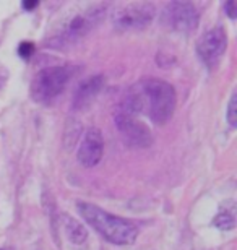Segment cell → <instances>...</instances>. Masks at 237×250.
Masks as SVG:
<instances>
[{"label":"cell","mask_w":237,"mask_h":250,"mask_svg":"<svg viewBox=\"0 0 237 250\" xmlns=\"http://www.w3.org/2000/svg\"><path fill=\"white\" fill-rule=\"evenodd\" d=\"M132 114L145 112L154 124L163 125L171 119L175 107V91L164 80L148 78L130 88L119 106Z\"/></svg>","instance_id":"6da1fadb"},{"label":"cell","mask_w":237,"mask_h":250,"mask_svg":"<svg viewBox=\"0 0 237 250\" xmlns=\"http://www.w3.org/2000/svg\"><path fill=\"white\" fill-rule=\"evenodd\" d=\"M78 211L89 226L94 228L106 241L115 246H130L137 241L138 228L129 219L114 216L91 203H78Z\"/></svg>","instance_id":"7a4b0ae2"},{"label":"cell","mask_w":237,"mask_h":250,"mask_svg":"<svg viewBox=\"0 0 237 250\" xmlns=\"http://www.w3.org/2000/svg\"><path fill=\"white\" fill-rule=\"evenodd\" d=\"M73 75L75 67L72 65L47 67L39 70L31 82V89H29L31 98L39 104H50L64 91Z\"/></svg>","instance_id":"3957f363"},{"label":"cell","mask_w":237,"mask_h":250,"mask_svg":"<svg viewBox=\"0 0 237 250\" xmlns=\"http://www.w3.org/2000/svg\"><path fill=\"white\" fill-rule=\"evenodd\" d=\"M115 127H117L120 138L127 146L146 148L153 142L150 128L145 124L137 121L135 114L124 111L120 107L115 112Z\"/></svg>","instance_id":"277c9868"},{"label":"cell","mask_w":237,"mask_h":250,"mask_svg":"<svg viewBox=\"0 0 237 250\" xmlns=\"http://www.w3.org/2000/svg\"><path fill=\"white\" fill-rule=\"evenodd\" d=\"M163 24L179 33H192L198 26L200 17L190 2H171L163 12Z\"/></svg>","instance_id":"5b68a950"},{"label":"cell","mask_w":237,"mask_h":250,"mask_svg":"<svg viewBox=\"0 0 237 250\" xmlns=\"http://www.w3.org/2000/svg\"><path fill=\"white\" fill-rule=\"evenodd\" d=\"M228 47V36L221 26L208 29L196 44V54L210 70L218 67Z\"/></svg>","instance_id":"8992f818"},{"label":"cell","mask_w":237,"mask_h":250,"mask_svg":"<svg viewBox=\"0 0 237 250\" xmlns=\"http://www.w3.org/2000/svg\"><path fill=\"white\" fill-rule=\"evenodd\" d=\"M154 17V8L150 3H133L114 13V26L119 29H143Z\"/></svg>","instance_id":"52a82bcc"},{"label":"cell","mask_w":237,"mask_h":250,"mask_svg":"<svg viewBox=\"0 0 237 250\" xmlns=\"http://www.w3.org/2000/svg\"><path fill=\"white\" fill-rule=\"evenodd\" d=\"M104 153V140L99 128L91 127L86 130L78 148V161L85 167H94L99 164Z\"/></svg>","instance_id":"ba28073f"},{"label":"cell","mask_w":237,"mask_h":250,"mask_svg":"<svg viewBox=\"0 0 237 250\" xmlns=\"http://www.w3.org/2000/svg\"><path fill=\"white\" fill-rule=\"evenodd\" d=\"M96 20H99V15L98 13H86V15H80V17L73 18L72 21L65 31L57 36V44L55 46H60V44H68L70 41H77L82 36H85L89 29H91L94 24H96Z\"/></svg>","instance_id":"9c48e42d"},{"label":"cell","mask_w":237,"mask_h":250,"mask_svg":"<svg viewBox=\"0 0 237 250\" xmlns=\"http://www.w3.org/2000/svg\"><path fill=\"white\" fill-rule=\"evenodd\" d=\"M103 83H104L103 75H94V77L83 80L73 94V107L75 109L88 107L93 103V99L98 96V93L103 88Z\"/></svg>","instance_id":"30bf717a"},{"label":"cell","mask_w":237,"mask_h":250,"mask_svg":"<svg viewBox=\"0 0 237 250\" xmlns=\"http://www.w3.org/2000/svg\"><path fill=\"white\" fill-rule=\"evenodd\" d=\"M64 228H65V232H67L68 239L73 244H82V242L86 241V237H88L86 229H85L83 224L75 221L73 218L64 216Z\"/></svg>","instance_id":"8fae6325"},{"label":"cell","mask_w":237,"mask_h":250,"mask_svg":"<svg viewBox=\"0 0 237 250\" xmlns=\"http://www.w3.org/2000/svg\"><path fill=\"white\" fill-rule=\"evenodd\" d=\"M80 133H82V125L73 119H68L67 127H65V133H64V146L65 149H70L77 143V140L80 138Z\"/></svg>","instance_id":"7c38bea8"},{"label":"cell","mask_w":237,"mask_h":250,"mask_svg":"<svg viewBox=\"0 0 237 250\" xmlns=\"http://www.w3.org/2000/svg\"><path fill=\"white\" fill-rule=\"evenodd\" d=\"M213 224L216 228H219V229H233L234 228V224H236V221H234V216H233V213H229V211H223V213H219L218 216L215 218V221H213Z\"/></svg>","instance_id":"4fadbf2b"},{"label":"cell","mask_w":237,"mask_h":250,"mask_svg":"<svg viewBox=\"0 0 237 250\" xmlns=\"http://www.w3.org/2000/svg\"><path fill=\"white\" fill-rule=\"evenodd\" d=\"M237 93H233V96H231V101H229V106H228V121L229 124L233 125V127H236L237 125Z\"/></svg>","instance_id":"5bb4252c"},{"label":"cell","mask_w":237,"mask_h":250,"mask_svg":"<svg viewBox=\"0 0 237 250\" xmlns=\"http://www.w3.org/2000/svg\"><path fill=\"white\" fill-rule=\"evenodd\" d=\"M33 52H34V44L33 42L23 41L18 46V54H20V57H22V59H29L33 56Z\"/></svg>","instance_id":"9a60e30c"},{"label":"cell","mask_w":237,"mask_h":250,"mask_svg":"<svg viewBox=\"0 0 237 250\" xmlns=\"http://www.w3.org/2000/svg\"><path fill=\"white\" fill-rule=\"evenodd\" d=\"M224 12L226 13H228V17L229 18H236V2H234V0H229V2H226L224 3Z\"/></svg>","instance_id":"2e32d148"},{"label":"cell","mask_w":237,"mask_h":250,"mask_svg":"<svg viewBox=\"0 0 237 250\" xmlns=\"http://www.w3.org/2000/svg\"><path fill=\"white\" fill-rule=\"evenodd\" d=\"M39 5L38 0H24L23 2V8L24 10H33V8H36Z\"/></svg>","instance_id":"e0dca14e"},{"label":"cell","mask_w":237,"mask_h":250,"mask_svg":"<svg viewBox=\"0 0 237 250\" xmlns=\"http://www.w3.org/2000/svg\"><path fill=\"white\" fill-rule=\"evenodd\" d=\"M3 73H5V72H3ZM3 73L0 72V88H2V86H3V83H5V77H3Z\"/></svg>","instance_id":"ac0fdd59"},{"label":"cell","mask_w":237,"mask_h":250,"mask_svg":"<svg viewBox=\"0 0 237 250\" xmlns=\"http://www.w3.org/2000/svg\"><path fill=\"white\" fill-rule=\"evenodd\" d=\"M0 250H2V249H0Z\"/></svg>","instance_id":"d6986e66"}]
</instances>
